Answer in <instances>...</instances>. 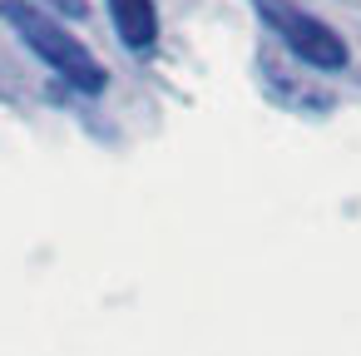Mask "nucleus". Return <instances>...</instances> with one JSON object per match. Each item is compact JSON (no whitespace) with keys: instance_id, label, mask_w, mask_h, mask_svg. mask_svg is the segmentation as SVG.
<instances>
[{"instance_id":"1","label":"nucleus","mask_w":361,"mask_h":356,"mask_svg":"<svg viewBox=\"0 0 361 356\" xmlns=\"http://www.w3.org/2000/svg\"><path fill=\"white\" fill-rule=\"evenodd\" d=\"M0 16L11 20V30L20 35V45H25L35 60H45L70 90H80V94H104L109 75H104L99 55H94L65 20H55L50 11L30 6V0H6V6H0Z\"/></svg>"},{"instance_id":"3","label":"nucleus","mask_w":361,"mask_h":356,"mask_svg":"<svg viewBox=\"0 0 361 356\" xmlns=\"http://www.w3.org/2000/svg\"><path fill=\"white\" fill-rule=\"evenodd\" d=\"M109 25L129 55H149L159 45V6L154 0H104Z\"/></svg>"},{"instance_id":"2","label":"nucleus","mask_w":361,"mask_h":356,"mask_svg":"<svg viewBox=\"0 0 361 356\" xmlns=\"http://www.w3.org/2000/svg\"><path fill=\"white\" fill-rule=\"evenodd\" d=\"M252 11H257V20L272 30V40H277L282 50H292L307 70H317V75H336V70L351 65L346 40H341L322 16L302 11L297 0H252Z\"/></svg>"},{"instance_id":"4","label":"nucleus","mask_w":361,"mask_h":356,"mask_svg":"<svg viewBox=\"0 0 361 356\" xmlns=\"http://www.w3.org/2000/svg\"><path fill=\"white\" fill-rule=\"evenodd\" d=\"M30 6L50 11L55 20H85V11H90V0H30Z\"/></svg>"}]
</instances>
